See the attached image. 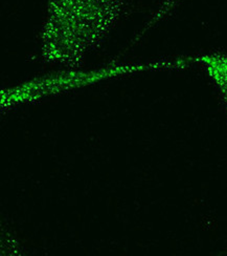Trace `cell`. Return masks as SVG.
<instances>
[{
	"label": "cell",
	"instance_id": "6da1fadb",
	"mask_svg": "<svg viewBox=\"0 0 227 256\" xmlns=\"http://www.w3.org/2000/svg\"><path fill=\"white\" fill-rule=\"evenodd\" d=\"M40 34L41 57L77 70L87 52L99 48L133 0H46Z\"/></svg>",
	"mask_w": 227,
	"mask_h": 256
},
{
	"label": "cell",
	"instance_id": "7a4b0ae2",
	"mask_svg": "<svg viewBox=\"0 0 227 256\" xmlns=\"http://www.w3.org/2000/svg\"><path fill=\"white\" fill-rule=\"evenodd\" d=\"M191 64L197 63L203 66L209 77L217 88L227 114V54L210 52L189 58Z\"/></svg>",
	"mask_w": 227,
	"mask_h": 256
},
{
	"label": "cell",
	"instance_id": "3957f363",
	"mask_svg": "<svg viewBox=\"0 0 227 256\" xmlns=\"http://www.w3.org/2000/svg\"><path fill=\"white\" fill-rule=\"evenodd\" d=\"M181 2H183V0H162L161 4L158 6L157 10L154 12V14L151 16V18L146 24L144 30L140 32V34L136 36L134 42H136L140 37L145 35L151 28H153L158 22H160L162 19H165L167 16H169Z\"/></svg>",
	"mask_w": 227,
	"mask_h": 256
}]
</instances>
